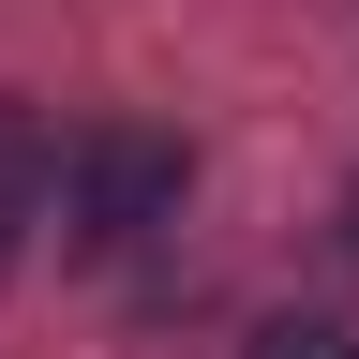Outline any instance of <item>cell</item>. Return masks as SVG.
Returning <instances> with one entry per match:
<instances>
[{"label": "cell", "instance_id": "2", "mask_svg": "<svg viewBox=\"0 0 359 359\" xmlns=\"http://www.w3.org/2000/svg\"><path fill=\"white\" fill-rule=\"evenodd\" d=\"M60 210V135H45L30 105H0V269L30 255V224Z\"/></svg>", "mask_w": 359, "mask_h": 359}, {"label": "cell", "instance_id": "4", "mask_svg": "<svg viewBox=\"0 0 359 359\" xmlns=\"http://www.w3.org/2000/svg\"><path fill=\"white\" fill-rule=\"evenodd\" d=\"M344 224H359V210H344Z\"/></svg>", "mask_w": 359, "mask_h": 359}, {"label": "cell", "instance_id": "3", "mask_svg": "<svg viewBox=\"0 0 359 359\" xmlns=\"http://www.w3.org/2000/svg\"><path fill=\"white\" fill-rule=\"evenodd\" d=\"M240 359H359V330H344V314H269Z\"/></svg>", "mask_w": 359, "mask_h": 359}, {"label": "cell", "instance_id": "1", "mask_svg": "<svg viewBox=\"0 0 359 359\" xmlns=\"http://www.w3.org/2000/svg\"><path fill=\"white\" fill-rule=\"evenodd\" d=\"M180 195H195V150L150 135V120H105V135L60 150V224H75V255H135L150 224H180Z\"/></svg>", "mask_w": 359, "mask_h": 359}]
</instances>
